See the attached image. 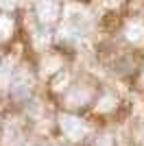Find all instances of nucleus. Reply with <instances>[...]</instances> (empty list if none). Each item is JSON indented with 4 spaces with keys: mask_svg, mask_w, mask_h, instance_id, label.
<instances>
[{
    "mask_svg": "<svg viewBox=\"0 0 144 146\" xmlns=\"http://www.w3.org/2000/svg\"><path fill=\"white\" fill-rule=\"evenodd\" d=\"M133 68V63H131V57H127V55H120L118 59L114 61V72L118 70L120 74H125V72H129Z\"/></svg>",
    "mask_w": 144,
    "mask_h": 146,
    "instance_id": "obj_1",
    "label": "nucleus"
}]
</instances>
